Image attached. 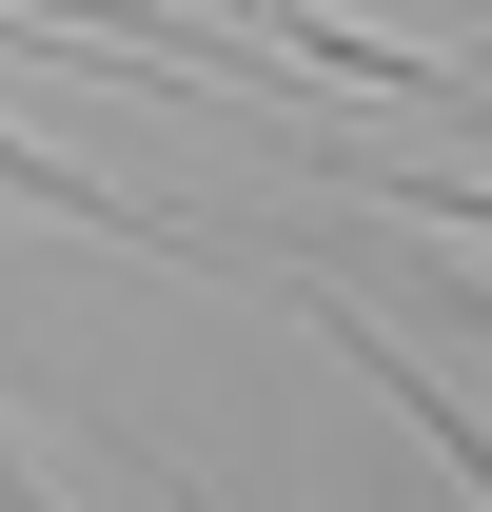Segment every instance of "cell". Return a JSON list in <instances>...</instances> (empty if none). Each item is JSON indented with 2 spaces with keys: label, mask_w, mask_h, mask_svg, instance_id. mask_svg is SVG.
<instances>
[{
  "label": "cell",
  "mask_w": 492,
  "mask_h": 512,
  "mask_svg": "<svg viewBox=\"0 0 492 512\" xmlns=\"http://www.w3.org/2000/svg\"><path fill=\"white\" fill-rule=\"evenodd\" d=\"M0 197H40V217H79V237H158L138 197H99V178H79V158H40V138H20V119H0Z\"/></svg>",
  "instance_id": "3"
},
{
  "label": "cell",
  "mask_w": 492,
  "mask_h": 512,
  "mask_svg": "<svg viewBox=\"0 0 492 512\" xmlns=\"http://www.w3.org/2000/svg\"><path fill=\"white\" fill-rule=\"evenodd\" d=\"M20 20H60L79 60H197V79H256L276 40H237V20H178V0H20Z\"/></svg>",
  "instance_id": "2"
},
{
  "label": "cell",
  "mask_w": 492,
  "mask_h": 512,
  "mask_svg": "<svg viewBox=\"0 0 492 512\" xmlns=\"http://www.w3.org/2000/svg\"><path fill=\"white\" fill-rule=\"evenodd\" d=\"M315 335H335V355H355V375H374V394H394V414H414V434H433V453H453V493H473V512H492V414H473V394H453V375H414V355H394V335H374V316H355V296H315Z\"/></svg>",
  "instance_id": "1"
},
{
  "label": "cell",
  "mask_w": 492,
  "mask_h": 512,
  "mask_svg": "<svg viewBox=\"0 0 492 512\" xmlns=\"http://www.w3.org/2000/svg\"><path fill=\"white\" fill-rule=\"evenodd\" d=\"M0 512H40V473H20V434H0Z\"/></svg>",
  "instance_id": "4"
}]
</instances>
